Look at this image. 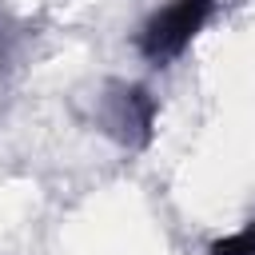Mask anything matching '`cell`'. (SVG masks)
Wrapping results in <instances>:
<instances>
[{
  "mask_svg": "<svg viewBox=\"0 0 255 255\" xmlns=\"http://www.w3.org/2000/svg\"><path fill=\"white\" fill-rule=\"evenodd\" d=\"M219 0H163L143 16L135 28V56L147 68H167L175 64L211 24Z\"/></svg>",
  "mask_w": 255,
  "mask_h": 255,
  "instance_id": "1",
  "label": "cell"
},
{
  "mask_svg": "<svg viewBox=\"0 0 255 255\" xmlns=\"http://www.w3.org/2000/svg\"><path fill=\"white\" fill-rule=\"evenodd\" d=\"M207 255H255V219L207 243Z\"/></svg>",
  "mask_w": 255,
  "mask_h": 255,
  "instance_id": "3",
  "label": "cell"
},
{
  "mask_svg": "<svg viewBox=\"0 0 255 255\" xmlns=\"http://www.w3.org/2000/svg\"><path fill=\"white\" fill-rule=\"evenodd\" d=\"M155 120H159V100L139 80H108L96 92L92 124L124 151H143L155 135Z\"/></svg>",
  "mask_w": 255,
  "mask_h": 255,
  "instance_id": "2",
  "label": "cell"
}]
</instances>
